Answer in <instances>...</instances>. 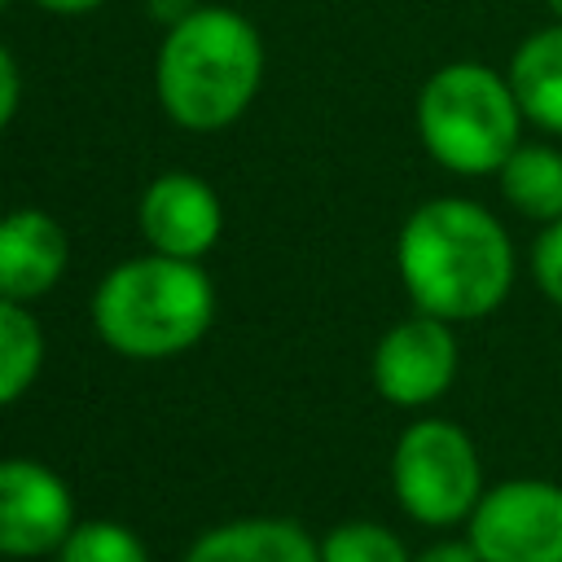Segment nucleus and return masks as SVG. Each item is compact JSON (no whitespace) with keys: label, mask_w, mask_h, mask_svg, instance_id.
<instances>
[{"label":"nucleus","mask_w":562,"mask_h":562,"mask_svg":"<svg viewBox=\"0 0 562 562\" xmlns=\"http://www.w3.org/2000/svg\"><path fill=\"white\" fill-rule=\"evenodd\" d=\"M4 4H9V0H0V9H4Z\"/></svg>","instance_id":"4be33fe9"},{"label":"nucleus","mask_w":562,"mask_h":562,"mask_svg":"<svg viewBox=\"0 0 562 562\" xmlns=\"http://www.w3.org/2000/svg\"><path fill=\"white\" fill-rule=\"evenodd\" d=\"M57 562H149V549L132 527L114 518H88L75 522V531L57 549Z\"/></svg>","instance_id":"2eb2a0df"},{"label":"nucleus","mask_w":562,"mask_h":562,"mask_svg":"<svg viewBox=\"0 0 562 562\" xmlns=\"http://www.w3.org/2000/svg\"><path fill=\"white\" fill-rule=\"evenodd\" d=\"M465 522L483 562H562V487L549 479L487 487Z\"/></svg>","instance_id":"423d86ee"},{"label":"nucleus","mask_w":562,"mask_h":562,"mask_svg":"<svg viewBox=\"0 0 562 562\" xmlns=\"http://www.w3.org/2000/svg\"><path fill=\"white\" fill-rule=\"evenodd\" d=\"M18 97H22V79H18V61H13V53L0 44V127L13 119V110H18Z\"/></svg>","instance_id":"a211bd4d"},{"label":"nucleus","mask_w":562,"mask_h":562,"mask_svg":"<svg viewBox=\"0 0 562 562\" xmlns=\"http://www.w3.org/2000/svg\"><path fill=\"white\" fill-rule=\"evenodd\" d=\"M215 316V290L198 259L140 255L119 263L92 294L97 338L127 360H167L189 351Z\"/></svg>","instance_id":"7ed1b4c3"},{"label":"nucleus","mask_w":562,"mask_h":562,"mask_svg":"<svg viewBox=\"0 0 562 562\" xmlns=\"http://www.w3.org/2000/svg\"><path fill=\"white\" fill-rule=\"evenodd\" d=\"M321 562H413V558L391 527L351 518V522H338L334 531H325Z\"/></svg>","instance_id":"dca6fc26"},{"label":"nucleus","mask_w":562,"mask_h":562,"mask_svg":"<svg viewBox=\"0 0 562 562\" xmlns=\"http://www.w3.org/2000/svg\"><path fill=\"white\" fill-rule=\"evenodd\" d=\"M391 492L422 527H452L483 501V465L474 439L443 417L404 426L391 452Z\"/></svg>","instance_id":"39448f33"},{"label":"nucleus","mask_w":562,"mask_h":562,"mask_svg":"<svg viewBox=\"0 0 562 562\" xmlns=\"http://www.w3.org/2000/svg\"><path fill=\"white\" fill-rule=\"evenodd\" d=\"M395 268L417 312L461 325L492 316L509 299L514 246L483 202L430 198L404 220Z\"/></svg>","instance_id":"f257e3e1"},{"label":"nucleus","mask_w":562,"mask_h":562,"mask_svg":"<svg viewBox=\"0 0 562 562\" xmlns=\"http://www.w3.org/2000/svg\"><path fill=\"white\" fill-rule=\"evenodd\" d=\"M522 110L509 75L487 61H448L417 92V136L457 176H496L522 145Z\"/></svg>","instance_id":"20e7f679"},{"label":"nucleus","mask_w":562,"mask_h":562,"mask_svg":"<svg viewBox=\"0 0 562 562\" xmlns=\"http://www.w3.org/2000/svg\"><path fill=\"white\" fill-rule=\"evenodd\" d=\"M263 79L259 31L233 9H189L171 22L154 88L171 123L189 132H215L246 114Z\"/></svg>","instance_id":"f03ea898"},{"label":"nucleus","mask_w":562,"mask_h":562,"mask_svg":"<svg viewBox=\"0 0 562 562\" xmlns=\"http://www.w3.org/2000/svg\"><path fill=\"white\" fill-rule=\"evenodd\" d=\"M70 263L66 228L35 206L0 215V299L26 303L48 294Z\"/></svg>","instance_id":"9d476101"},{"label":"nucleus","mask_w":562,"mask_h":562,"mask_svg":"<svg viewBox=\"0 0 562 562\" xmlns=\"http://www.w3.org/2000/svg\"><path fill=\"white\" fill-rule=\"evenodd\" d=\"M136 224H140V237L158 255L202 259L220 241L224 211H220V198L206 180H198L189 171H162L140 193Z\"/></svg>","instance_id":"1a4fd4ad"},{"label":"nucleus","mask_w":562,"mask_h":562,"mask_svg":"<svg viewBox=\"0 0 562 562\" xmlns=\"http://www.w3.org/2000/svg\"><path fill=\"white\" fill-rule=\"evenodd\" d=\"M413 562H483V558L474 553V544H470V540H439V544L422 549Z\"/></svg>","instance_id":"6ab92c4d"},{"label":"nucleus","mask_w":562,"mask_h":562,"mask_svg":"<svg viewBox=\"0 0 562 562\" xmlns=\"http://www.w3.org/2000/svg\"><path fill=\"white\" fill-rule=\"evenodd\" d=\"M44 364V329L40 321L13 303L0 299V408L22 400Z\"/></svg>","instance_id":"4468645a"},{"label":"nucleus","mask_w":562,"mask_h":562,"mask_svg":"<svg viewBox=\"0 0 562 562\" xmlns=\"http://www.w3.org/2000/svg\"><path fill=\"white\" fill-rule=\"evenodd\" d=\"M496 184L518 215L536 224L562 220V149L544 140H522L496 171Z\"/></svg>","instance_id":"ddd939ff"},{"label":"nucleus","mask_w":562,"mask_h":562,"mask_svg":"<svg viewBox=\"0 0 562 562\" xmlns=\"http://www.w3.org/2000/svg\"><path fill=\"white\" fill-rule=\"evenodd\" d=\"M509 88L527 123L562 136V22L531 31L509 57Z\"/></svg>","instance_id":"f8f14e48"},{"label":"nucleus","mask_w":562,"mask_h":562,"mask_svg":"<svg viewBox=\"0 0 562 562\" xmlns=\"http://www.w3.org/2000/svg\"><path fill=\"white\" fill-rule=\"evenodd\" d=\"M531 281L553 307H562V220L544 224L531 241Z\"/></svg>","instance_id":"f3484780"},{"label":"nucleus","mask_w":562,"mask_h":562,"mask_svg":"<svg viewBox=\"0 0 562 562\" xmlns=\"http://www.w3.org/2000/svg\"><path fill=\"white\" fill-rule=\"evenodd\" d=\"M40 9H48V13H66V18H75V13H92V9H101L105 0H35Z\"/></svg>","instance_id":"aec40b11"},{"label":"nucleus","mask_w":562,"mask_h":562,"mask_svg":"<svg viewBox=\"0 0 562 562\" xmlns=\"http://www.w3.org/2000/svg\"><path fill=\"white\" fill-rule=\"evenodd\" d=\"M75 522V496L57 470L31 457L0 461V558H57Z\"/></svg>","instance_id":"0eeeda50"},{"label":"nucleus","mask_w":562,"mask_h":562,"mask_svg":"<svg viewBox=\"0 0 562 562\" xmlns=\"http://www.w3.org/2000/svg\"><path fill=\"white\" fill-rule=\"evenodd\" d=\"M184 562H321V540L290 518H233L202 531Z\"/></svg>","instance_id":"9b49d317"},{"label":"nucleus","mask_w":562,"mask_h":562,"mask_svg":"<svg viewBox=\"0 0 562 562\" xmlns=\"http://www.w3.org/2000/svg\"><path fill=\"white\" fill-rule=\"evenodd\" d=\"M373 386L395 408L435 404L457 378V334L439 316H404L373 347Z\"/></svg>","instance_id":"6e6552de"},{"label":"nucleus","mask_w":562,"mask_h":562,"mask_svg":"<svg viewBox=\"0 0 562 562\" xmlns=\"http://www.w3.org/2000/svg\"><path fill=\"white\" fill-rule=\"evenodd\" d=\"M544 4H549V9L558 13V22H562V0H544Z\"/></svg>","instance_id":"412c9836"}]
</instances>
